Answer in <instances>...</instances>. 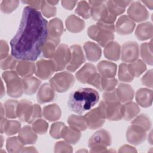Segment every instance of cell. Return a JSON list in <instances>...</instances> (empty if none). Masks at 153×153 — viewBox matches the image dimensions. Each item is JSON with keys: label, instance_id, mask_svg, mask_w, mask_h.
<instances>
[{"label": "cell", "instance_id": "1", "mask_svg": "<svg viewBox=\"0 0 153 153\" xmlns=\"http://www.w3.org/2000/svg\"><path fill=\"white\" fill-rule=\"evenodd\" d=\"M48 22L29 6L23 8L16 34L10 41L11 55L17 60L35 61L48 37Z\"/></svg>", "mask_w": 153, "mask_h": 153}, {"label": "cell", "instance_id": "2", "mask_svg": "<svg viewBox=\"0 0 153 153\" xmlns=\"http://www.w3.org/2000/svg\"><path fill=\"white\" fill-rule=\"evenodd\" d=\"M98 92L91 88H81L72 92L68 102L69 109L78 114L91 109L99 101Z\"/></svg>", "mask_w": 153, "mask_h": 153}, {"label": "cell", "instance_id": "3", "mask_svg": "<svg viewBox=\"0 0 153 153\" xmlns=\"http://www.w3.org/2000/svg\"><path fill=\"white\" fill-rule=\"evenodd\" d=\"M114 24L97 22L96 25L90 26L87 30L88 36L96 41L100 46L105 47L114 38Z\"/></svg>", "mask_w": 153, "mask_h": 153}, {"label": "cell", "instance_id": "4", "mask_svg": "<svg viewBox=\"0 0 153 153\" xmlns=\"http://www.w3.org/2000/svg\"><path fill=\"white\" fill-rule=\"evenodd\" d=\"M91 7V16L94 20L109 24H114L117 16L111 13L104 1H89Z\"/></svg>", "mask_w": 153, "mask_h": 153}, {"label": "cell", "instance_id": "5", "mask_svg": "<svg viewBox=\"0 0 153 153\" xmlns=\"http://www.w3.org/2000/svg\"><path fill=\"white\" fill-rule=\"evenodd\" d=\"M2 78L6 83L7 92L9 96L14 98L22 96L24 93L22 79L16 71H6L2 73Z\"/></svg>", "mask_w": 153, "mask_h": 153}, {"label": "cell", "instance_id": "6", "mask_svg": "<svg viewBox=\"0 0 153 153\" xmlns=\"http://www.w3.org/2000/svg\"><path fill=\"white\" fill-rule=\"evenodd\" d=\"M111 136L108 131L104 129L97 130L91 136L88 140L90 152H106V147L111 145Z\"/></svg>", "mask_w": 153, "mask_h": 153}, {"label": "cell", "instance_id": "7", "mask_svg": "<svg viewBox=\"0 0 153 153\" xmlns=\"http://www.w3.org/2000/svg\"><path fill=\"white\" fill-rule=\"evenodd\" d=\"M87 127L90 129L95 130L101 127L106 119V106L103 100H102L99 106L87 112L84 115Z\"/></svg>", "mask_w": 153, "mask_h": 153}, {"label": "cell", "instance_id": "8", "mask_svg": "<svg viewBox=\"0 0 153 153\" xmlns=\"http://www.w3.org/2000/svg\"><path fill=\"white\" fill-rule=\"evenodd\" d=\"M74 75L66 71L57 73L50 79L51 85L59 93L65 92L74 85Z\"/></svg>", "mask_w": 153, "mask_h": 153}, {"label": "cell", "instance_id": "9", "mask_svg": "<svg viewBox=\"0 0 153 153\" xmlns=\"http://www.w3.org/2000/svg\"><path fill=\"white\" fill-rule=\"evenodd\" d=\"M70 59V48L64 44L59 45L51 59L55 65L56 71H60L66 68Z\"/></svg>", "mask_w": 153, "mask_h": 153}, {"label": "cell", "instance_id": "10", "mask_svg": "<svg viewBox=\"0 0 153 153\" xmlns=\"http://www.w3.org/2000/svg\"><path fill=\"white\" fill-rule=\"evenodd\" d=\"M71 59L66 67L69 72H75L85 62V57L81 47L77 44L72 45L70 47Z\"/></svg>", "mask_w": 153, "mask_h": 153}, {"label": "cell", "instance_id": "11", "mask_svg": "<svg viewBox=\"0 0 153 153\" xmlns=\"http://www.w3.org/2000/svg\"><path fill=\"white\" fill-rule=\"evenodd\" d=\"M139 56V48L136 42L128 41L123 45L121 50V58L123 62H133L137 59Z\"/></svg>", "mask_w": 153, "mask_h": 153}, {"label": "cell", "instance_id": "12", "mask_svg": "<svg viewBox=\"0 0 153 153\" xmlns=\"http://www.w3.org/2000/svg\"><path fill=\"white\" fill-rule=\"evenodd\" d=\"M128 17L134 22L146 20L149 17V12L139 1L131 2L127 10Z\"/></svg>", "mask_w": 153, "mask_h": 153}, {"label": "cell", "instance_id": "13", "mask_svg": "<svg viewBox=\"0 0 153 153\" xmlns=\"http://www.w3.org/2000/svg\"><path fill=\"white\" fill-rule=\"evenodd\" d=\"M35 75L42 79H47L56 71L55 65L52 60L40 59L36 64Z\"/></svg>", "mask_w": 153, "mask_h": 153}, {"label": "cell", "instance_id": "14", "mask_svg": "<svg viewBox=\"0 0 153 153\" xmlns=\"http://www.w3.org/2000/svg\"><path fill=\"white\" fill-rule=\"evenodd\" d=\"M146 137V131L139 126L131 124L127 128L126 138L131 144L138 145L145 141Z\"/></svg>", "mask_w": 153, "mask_h": 153}, {"label": "cell", "instance_id": "15", "mask_svg": "<svg viewBox=\"0 0 153 153\" xmlns=\"http://www.w3.org/2000/svg\"><path fill=\"white\" fill-rule=\"evenodd\" d=\"M135 23L128 16L123 15L119 17L115 26V31L121 35L130 34L134 30Z\"/></svg>", "mask_w": 153, "mask_h": 153}, {"label": "cell", "instance_id": "16", "mask_svg": "<svg viewBox=\"0 0 153 153\" xmlns=\"http://www.w3.org/2000/svg\"><path fill=\"white\" fill-rule=\"evenodd\" d=\"M105 103L106 119L110 121H118L123 118V106L121 102Z\"/></svg>", "mask_w": 153, "mask_h": 153}, {"label": "cell", "instance_id": "17", "mask_svg": "<svg viewBox=\"0 0 153 153\" xmlns=\"http://www.w3.org/2000/svg\"><path fill=\"white\" fill-rule=\"evenodd\" d=\"M97 73L95 66L91 63L85 64L75 74L76 79L81 83H88L91 78Z\"/></svg>", "mask_w": 153, "mask_h": 153}, {"label": "cell", "instance_id": "18", "mask_svg": "<svg viewBox=\"0 0 153 153\" xmlns=\"http://www.w3.org/2000/svg\"><path fill=\"white\" fill-rule=\"evenodd\" d=\"M54 89L49 83L43 84L39 88L36 99L39 103H45L54 100L55 97Z\"/></svg>", "mask_w": 153, "mask_h": 153}, {"label": "cell", "instance_id": "19", "mask_svg": "<svg viewBox=\"0 0 153 153\" xmlns=\"http://www.w3.org/2000/svg\"><path fill=\"white\" fill-rule=\"evenodd\" d=\"M84 50L87 59L90 62H96L102 55V50L99 45L93 42H86L84 44Z\"/></svg>", "mask_w": 153, "mask_h": 153}, {"label": "cell", "instance_id": "20", "mask_svg": "<svg viewBox=\"0 0 153 153\" xmlns=\"http://www.w3.org/2000/svg\"><path fill=\"white\" fill-rule=\"evenodd\" d=\"M35 69L36 66L33 62L23 60L19 61L16 68L17 73L23 78L32 76V75L35 73Z\"/></svg>", "mask_w": 153, "mask_h": 153}, {"label": "cell", "instance_id": "21", "mask_svg": "<svg viewBox=\"0 0 153 153\" xmlns=\"http://www.w3.org/2000/svg\"><path fill=\"white\" fill-rule=\"evenodd\" d=\"M136 100L137 104L142 107L148 108L152 105V90L141 88L136 93Z\"/></svg>", "mask_w": 153, "mask_h": 153}, {"label": "cell", "instance_id": "22", "mask_svg": "<svg viewBox=\"0 0 153 153\" xmlns=\"http://www.w3.org/2000/svg\"><path fill=\"white\" fill-rule=\"evenodd\" d=\"M21 127L19 121L16 120H8L5 118H1V133H5L8 136H11L18 133Z\"/></svg>", "mask_w": 153, "mask_h": 153}, {"label": "cell", "instance_id": "23", "mask_svg": "<svg viewBox=\"0 0 153 153\" xmlns=\"http://www.w3.org/2000/svg\"><path fill=\"white\" fill-rule=\"evenodd\" d=\"M97 70L103 76L107 78H114L117 73V65L113 62L102 60L97 65Z\"/></svg>", "mask_w": 153, "mask_h": 153}, {"label": "cell", "instance_id": "24", "mask_svg": "<svg viewBox=\"0 0 153 153\" xmlns=\"http://www.w3.org/2000/svg\"><path fill=\"white\" fill-rule=\"evenodd\" d=\"M18 137L24 145L33 144L37 140L36 133L29 126H25L20 128Z\"/></svg>", "mask_w": 153, "mask_h": 153}, {"label": "cell", "instance_id": "25", "mask_svg": "<svg viewBox=\"0 0 153 153\" xmlns=\"http://www.w3.org/2000/svg\"><path fill=\"white\" fill-rule=\"evenodd\" d=\"M116 91L120 102L127 103L131 101L133 99L134 92L133 88L128 84H120Z\"/></svg>", "mask_w": 153, "mask_h": 153}, {"label": "cell", "instance_id": "26", "mask_svg": "<svg viewBox=\"0 0 153 153\" xmlns=\"http://www.w3.org/2000/svg\"><path fill=\"white\" fill-rule=\"evenodd\" d=\"M32 105V102L26 99H22L18 103L17 115L19 120L23 122H27Z\"/></svg>", "mask_w": 153, "mask_h": 153}, {"label": "cell", "instance_id": "27", "mask_svg": "<svg viewBox=\"0 0 153 153\" xmlns=\"http://www.w3.org/2000/svg\"><path fill=\"white\" fill-rule=\"evenodd\" d=\"M60 38L47 37V39L42 48V54L45 58L52 59L55 51L56 48L60 43Z\"/></svg>", "mask_w": 153, "mask_h": 153}, {"label": "cell", "instance_id": "28", "mask_svg": "<svg viewBox=\"0 0 153 153\" xmlns=\"http://www.w3.org/2000/svg\"><path fill=\"white\" fill-rule=\"evenodd\" d=\"M22 82L23 92L29 95L35 93L41 83V81L39 79L32 76L22 78Z\"/></svg>", "mask_w": 153, "mask_h": 153}, {"label": "cell", "instance_id": "29", "mask_svg": "<svg viewBox=\"0 0 153 153\" xmlns=\"http://www.w3.org/2000/svg\"><path fill=\"white\" fill-rule=\"evenodd\" d=\"M67 29L72 33L81 32L85 27L84 21L75 15H71L68 17L65 21Z\"/></svg>", "mask_w": 153, "mask_h": 153}, {"label": "cell", "instance_id": "30", "mask_svg": "<svg viewBox=\"0 0 153 153\" xmlns=\"http://www.w3.org/2000/svg\"><path fill=\"white\" fill-rule=\"evenodd\" d=\"M81 131L71 126H65L62 131V137L69 144H75L81 138Z\"/></svg>", "mask_w": 153, "mask_h": 153}, {"label": "cell", "instance_id": "31", "mask_svg": "<svg viewBox=\"0 0 153 153\" xmlns=\"http://www.w3.org/2000/svg\"><path fill=\"white\" fill-rule=\"evenodd\" d=\"M152 25L150 22H145L139 24L135 31V35L138 39L144 41L150 39L152 36Z\"/></svg>", "mask_w": 153, "mask_h": 153}, {"label": "cell", "instance_id": "32", "mask_svg": "<svg viewBox=\"0 0 153 153\" xmlns=\"http://www.w3.org/2000/svg\"><path fill=\"white\" fill-rule=\"evenodd\" d=\"M104 55L108 59L117 61L121 56V47L117 42L112 41L108 44L104 49Z\"/></svg>", "mask_w": 153, "mask_h": 153}, {"label": "cell", "instance_id": "33", "mask_svg": "<svg viewBox=\"0 0 153 153\" xmlns=\"http://www.w3.org/2000/svg\"><path fill=\"white\" fill-rule=\"evenodd\" d=\"M48 36L53 38H60L64 29L62 21L59 18L51 19L48 23Z\"/></svg>", "mask_w": 153, "mask_h": 153}, {"label": "cell", "instance_id": "34", "mask_svg": "<svg viewBox=\"0 0 153 153\" xmlns=\"http://www.w3.org/2000/svg\"><path fill=\"white\" fill-rule=\"evenodd\" d=\"M61 109L57 104H51L44 107L43 117L49 121L58 120L61 117Z\"/></svg>", "mask_w": 153, "mask_h": 153}, {"label": "cell", "instance_id": "35", "mask_svg": "<svg viewBox=\"0 0 153 153\" xmlns=\"http://www.w3.org/2000/svg\"><path fill=\"white\" fill-rule=\"evenodd\" d=\"M123 106V118L126 121L133 120L140 112L138 105L133 102H127Z\"/></svg>", "mask_w": 153, "mask_h": 153}, {"label": "cell", "instance_id": "36", "mask_svg": "<svg viewBox=\"0 0 153 153\" xmlns=\"http://www.w3.org/2000/svg\"><path fill=\"white\" fill-rule=\"evenodd\" d=\"M69 126L78 129L79 131H84L87 129V124L84 116L78 115H71L68 119Z\"/></svg>", "mask_w": 153, "mask_h": 153}, {"label": "cell", "instance_id": "37", "mask_svg": "<svg viewBox=\"0 0 153 153\" xmlns=\"http://www.w3.org/2000/svg\"><path fill=\"white\" fill-rule=\"evenodd\" d=\"M140 55L145 62L149 65H152V40H151L149 42H144L140 45Z\"/></svg>", "mask_w": 153, "mask_h": 153}, {"label": "cell", "instance_id": "38", "mask_svg": "<svg viewBox=\"0 0 153 153\" xmlns=\"http://www.w3.org/2000/svg\"><path fill=\"white\" fill-rule=\"evenodd\" d=\"M129 72L133 77H138L146 70V66L145 63L141 60H136L127 65Z\"/></svg>", "mask_w": 153, "mask_h": 153}, {"label": "cell", "instance_id": "39", "mask_svg": "<svg viewBox=\"0 0 153 153\" xmlns=\"http://www.w3.org/2000/svg\"><path fill=\"white\" fill-rule=\"evenodd\" d=\"M18 102L16 100H7L4 105L5 115L7 118L13 119L17 117V107Z\"/></svg>", "mask_w": 153, "mask_h": 153}, {"label": "cell", "instance_id": "40", "mask_svg": "<svg viewBox=\"0 0 153 153\" xmlns=\"http://www.w3.org/2000/svg\"><path fill=\"white\" fill-rule=\"evenodd\" d=\"M23 145L19 137H11L7 139L6 148L9 152H21L23 149Z\"/></svg>", "mask_w": 153, "mask_h": 153}, {"label": "cell", "instance_id": "41", "mask_svg": "<svg viewBox=\"0 0 153 153\" xmlns=\"http://www.w3.org/2000/svg\"><path fill=\"white\" fill-rule=\"evenodd\" d=\"M75 13L82 18L88 19L91 17V7L85 1H79L75 10Z\"/></svg>", "mask_w": 153, "mask_h": 153}, {"label": "cell", "instance_id": "42", "mask_svg": "<svg viewBox=\"0 0 153 153\" xmlns=\"http://www.w3.org/2000/svg\"><path fill=\"white\" fill-rule=\"evenodd\" d=\"M131 124H135L143 128H144L146 131H148L150 129L151 123L149 117L145 114H142L135 118L132 121Z\"/></svg>", "mask_w": 153, "mask_h": 153}, {"label": "cell", "instance_id": "43", "mask_svg": "<svg viewBox=\"0 0 153 153\" xmlns=\"http://www.w3.org/2000/svg\"><path fill=\"white\" fill-rule=\"evenodd\" d=\"M118 79L122 82H131L134 79V77L129 72L127 64H126V63H123L119 66Z\"/></svg>", "mask_w": 153, "mask_h": 153}, {"label": "cell", "instance_id": "44", "mask_svg": "<svg viewBox=\"0 0 153 153\" xmlns=\"http://www.w3.org/2000/svg\"><path fill=\"white\" fill-rule=\"evenodd\" d=\"M19 4V1L5 0L2 1L0 5V8L2 12L5 14H9L14 11Z\"/></svg>", "mask_w": 153, "mask_h": 153}, {"label": "cell", "instance_id": "45", "mask_svg": "<svg viewBox=\"0 0 153 153\" xmlns=\"http://www.w3.org/2000/svg\"><path fill=\"white\" fill-rule=\"evenodd\" d=\"M48 124L46 121L42 119H38L33 122L32 128L34 131L39 134H45L48 129Z\"/></svg>", "mask_w": 153, "mask_h": 153}, {"label": "cell", "instance_id": "46", "mask_svg": "<svg viewBox=\"0 0 153 153\" xmlns=\"http://www.w3.org/2000/svg\"><path fill=\"white\" fill-rule=\"evenodd\" d=\"M17 59L14 57L12 55H8L6 58L1 60L0 66L2 70L14 69H16L17 65Z\"/></svg>", "mask_w": 153, "mask_h": 153}, {"label": "cell", "instance_id": "47", "mask_svg": "<svg viewBox=\"0 0 153 153\" xmlns=\"http://www.w3.org/2000/svg\"><path fill=\"white\" fill-rule=\"evenodd\" d=\"M118 81L116 78H107L102 76L101 82L102 91H110L115 89V86L117 85Z\"/></svg>", "mask_w": 153, "mask_h": 153}, {"label": "cell", "instance_id": "48", "mask_svg": "<svg viewBox=\"0 0 153 153\" xmlns=\"http://www.w3.org/2000/svg\"><path fill=\"white\" fill-rule=\"evenodd\" d=\"M41 10L42 14L47 18L54 16L57 12L56 8L54 6L50 5L45 1H42Z\"/></svg>", "mask_w": 153, "mask_h": 153}, {"label": "cell", "instance_id": "49", "mask_svg": "<svg viewBox=\"0 0 153 153\" xmlns=\"http://www.w3.org/2000/svg\"><path fill=\"white\" fill-rule=\"evenodd\" d=\"M65 126V124L62 122H57L53 124L50 130V134L51 136L54 139L61 138L62 131Z\"/></svg>", "mask_w": 153, "mask_h": 153}, {"label": "cell", "instance_id": "50", "mask_svg": "<svg viewBox=\"0 0 153 153\" xmlns=\"http://www.w3.org/2000/svg\"><path fill=\"white\" fill-rule=\"evenodd\" d=\"M105 4L109 11L115 16L121 14L125 11V8L120 7L114 1H106L105 2Z\"/></svg>", "mask_w": 153, "mask_h": 153}, {"label": "cell", "instance_id": "51", "mask_svg": "<svg viewBox=\"0 0 153 153\" xmlns=\"http://www.w3.org/2000/svg\"><path fill=\"white\" fill-rule=\"evenodd\" d=\"M42 115V111H41L40 106L38 104L33 105L31 111H30V116L27 123L29 124L33 123L35 120L40 118Z\"/></svg>", "mask_w": 153, "mask_h": 153}, {"label": "cell", "instance_id": "52", "mask_svg": "<svg viewBox=\"0 0 153 153\" xmlns=\"http://www.w3.org/2000/svg\"><path fill=\"white\" fill-rule=\"evenodd\" d=\"M72 148L69 143L64 141L57 142L54 146V152H71Z\"/></svg>", "mask_w": 153, "mask_h": 153}, {"label": "cell", "instance_id": "53", "mask_svg": "<svg viewBox=\"0 0 153 153\" xmlns=\"http://www.w3.org/2000/svg\"><path fill=\"white\" fill-rule=\"evenodd\" d=\"M102 75L99 73H96L94 74V75L91 78V79L88 81V84L93 85L96 88L99 90L100 91H102L101 88V82L102 79Z\"/></svg>", "mask_w": 153, "mask_h": 153}, {"label": "cell", "instance_id": "54", "mask_svg": "<svg viewBox=\"0 0 153 153\" xmlns=\"http://www.w3.org/2000/svg\"><path fill=\"white\" fill-rule=\"evenodd\" d=\"M141 81L143 85L152 88V70H149L146 73L142 76Z\"/></svg>", "mask_w": 153, "mask_h": 153}, {"label": "cell", "instance_id": "55", "mask_svg": "<svg viewBox=\"0 0 153 153\" xmlns=\"http://www.w3.org/2000/svg\"><path fill=\"white\" fill-rule=\"evenodd\" d=\"M9 48L7 42L4 40H1L0 42V59L2 60L8 56Z\"/></svg>", "mask_w": 153, "mask_h": 153}, {"label": "cell", "instance_id": "56", "mask_svg": "<svg viewBox=\"0 0 153 153\" xmlns=\"http://www.w3.org/2000/svg\"><path fill=\"white\" fill-rule=\"evenodd\" d=\"M42 1H22V2L24 4H26L29 5L30 7L38 10L41 9Z\"/></svg>", "mask_w": 153, "mask_h": 153}, {"label": "cell", "instance_id": "57", "mask_svg": "<svg viewBox=\"0 0 153 153\" xmlns=\"http://www.w3.org/2000/svg\"><path fill=\"white\" fill-rule=\"evenodd\" d=\"M77 1H62V5L68 10H72L75 5L76 4Z\"/></svg>", "mask_w": 153, "mask_h": 153}, {"label": "cell", "instance_id": "58", "mask_svg": "<svg viewBox=\"0 0 153 153\" xmlns=\"http://www.w3.org/2000/svg\"><path fill=\"white\" fill-rule=\"evenodd\" d=\"M119 152H137V151L134 149V148L127 145H124L122 146L120 149H119Z\"/></svg>", "mask_w": 153, "mask_h": 153}, {"label": "cell", "instance_id": "59", "mask_svg": "<svg viewBox=\"0 0 153 153\" xmlns=\"http://www.w3.org/2000/svg\"><path fill=\"white\" fill-rule=\"evenodd\" d=\"M142 3L145 4L146 7H148L150 10H152V6H153V1L151 0V1H142Z\"/></svg>", "mask_w": 153, "mask_h": 153}, {"label": "cell", "instance_id": "60", "mask_svg": "<svg viewBox=\"0 0 153 153\" xmlns=\"http://www.w3.org/2000/svg\"><path fill=\"white\" fill-rule=\"evenodd\" d=\"M22 151V152H37V150H36L35 148L30 146V147H26L25 148H23V150Z\"/></svg>", "mask_w": 153, "mask_h": 153}, {"label": "cell", "instance_id": "61", "mask_svg": "<svg viewBox=\"0 0 153 153\" xmlns=\"http://www.w3.org/2000/svg\"><path fill=\"white\" fill-rule=\"evenodd\" d=\"M1 97H2L3 96H4V94H5V88H4V85H3V82H2H2H1Z\"/></svg>", "mask_w": 153, "mask_h": 153}, {"label": "cell", "instance_id": "62", "mask_svg": "<svg viewBox=\"0 0 153 153\" xmlns=\"http://www.w3.org/2000/svg\"><path fill=\"white\" fill-rule=\"evenodd\" d=\"M48 3H49L50 5L54 6L55 5H56L57 4H58L59 1H47Z\"/></svg>", "mask_w": 153, "mask_h": 153}, {"label": "cell", "instance_id": "63", "mask_svg": "<svg viewBox=\"0 0 153 153\" xmlns=\"http://www.w3.org/2000/svg\"><path fill=\"white\" fill-rule=\"evenodd\" d=\"M1 147H2V144H3V137H2V136H1Z\"/></svg>", "mask_w": 153, "mask_h": 153}]
</instances>
